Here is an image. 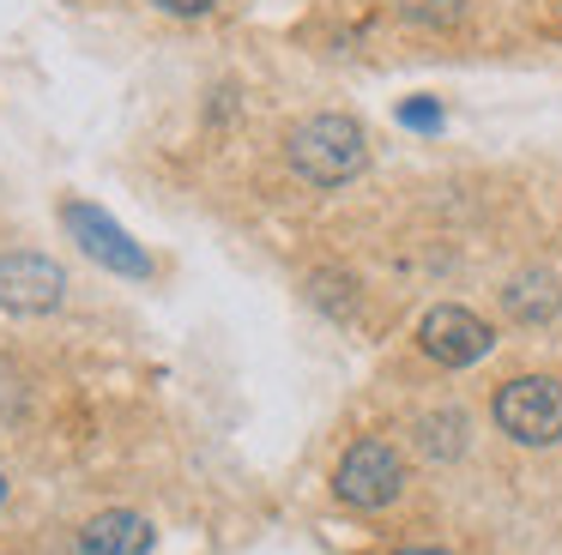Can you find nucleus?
I'll return each mask as SVG.
<instances>
[{"mask_svg":"<svg viewBox=\"0 0 562 555\" xmlns=\"http://www.w3.org/2000/svg\"><path fill=\"white\" fill-rule=\"evenodd\" d=\"M400 7L405 24H417V31H448V24H460L465 0H393Z\"/></svg>","mask_w":562,"mask_h":555,"instance_id":"nucleus-10","label":"nucleus"},{"mask_svg":"<svg viewBox=\"0 0 562 555\" xmlns=\"http://www.w3.org/2000/svg\"><path fill=\"white\" fill-rule=\"evenodd\" d=\"M417 344H424V356H436L441 369H472L477 356H490L496 332H490V326L477 320L472 308H460V302H441V308L424 314V326H417Z\"/></svg>","mask_w":562,"mask_h":555,"instance_id":"nucleus-4","label":"nucleus"},{"mask_svg":"<svg viewBox=\"0 0 562 555\" xmlns=\"http://www.w3.org/2000/svg\"><path fill=\"white\" fill-rule=\"evenodd\" d=\"M284 163L308 181V188H345L363 175L369 163V133L351 115H308L284 139Z\"/></svg>","mask_w":562,"mask_h":555,"instance_id":"nucleus-1","label":"nucleus"},{"mask_svg":"<svg viewBox=\"0 0 562 555\" xmlns=\"http://www.w3.org/2000/svg\"><path fill=\"white\" fill-rule=\"evenodd\" d=\"M0 501H7V477H0Z\"/></svg>","mask_w":562,"mask_h":555,"instance_id":"nucleus-14","label":"nucleus"},{"mask_svg":"<svg viewBox=\"0 0 562 555\" xmlns=\"http://www.w3.org/2000/svg\"><path fill=\"white\" fill-rule=\"evenodd\" d=\"M393 555H448V550H393Z\"/></svg>","mask_w":562,"mask_h":555,"instance_id":"nucleus-13","label":"nucleus"},{"mask_svg":"<svg viewBox=\"0 0 562 555\" xmlns=\"http://www.w3.org/2000/svg\"><path fill=\"white\" fill-rule=\"evenodd\" d=\"M67 296V272L49 253H0V308L7 314H49Z\"/></svg>","mask_w":562,"mask_h":555,"instance_id":"nucleus-5","label":"nucleus"},{"mask_svg":"<svg viewBox=\"0 0 562 555\" xmlns=\"http://www.w3.org/2000/svg\"><path fill=\"white\" fill-rule=\"evenodd\" d=\"M151 7L176 12V19H200V12H212V7H218V0H151Z\"/></svg>","mask_w":562,"mask_h":555,"instance_id":"nucleus-11","label":"nucleus"},{"mask_svg":"<svg viewBox=\"0 0 562 555\" xmlns=\"http://www.w3.org/2000/svg\"><path fill=\"white\" fill-rule=\"evenodd\" d=\"M490 417L520 446H557L562 441V381H550V374H514V381L496 386Z\"/></svg>","mask_w":562,"mask_h":555,"instance_id":"nucleus-2","label":"nucleus"},{"mask_svg":"<svg viewBox=\"0 0 562 555\" xmlns=\"http://www.w3.org/2000/svg\"><path fill=\"white\" fill-rule=\"evenodd\" d=\"M405 121H412V127H436L441 109H436V103H405Z\"/></svg>","mask_w":562,"mask_h":555,"instance_id":"nucleus-12","label":"nucleus"},{"mask_svg":"<svg viewBox=\"0 0 562 555\" xmlns=\"http://www.w3.org/2000/svg\"><path fill=\"white\" fill-rule=\"evenodd\" d=\"M400 489H405V458H400V446L381 441V434H363V441L339 458V471H333V495H339L345 507H363V513L393 507Z\"/></svg>","mask_w":562,"mask_h":555,"instance_id":"nucleus-3","label":"nucleus"},{"mask_svg":"<svg viewBox=\"0 0 562 555\" xmlns=\"http://www.w3.org/2000/svg\"><path fill=\"white\" fill-rule=\"evenodd\" d=\"M79 550L86 555H146L151 550V519L134 507H110L79 531Z\"/></svg>","mask_w":562,"mask_h":555,"instance_id":"nucleus-7","label":"nucleus"},{"mask_svg":"<svg viewBox=\"0 0 562 555\" xmlns=\"http://www.w3.org/2000/svg\"><path fill=\"white\" fill-rule=\"evenodd\" d=\"M67 229L79 236V248H86L91 260L115 265V272H127V278H146V272H151V260L110 224V217L98 212V205H67Z\"/></svg>","mask_w":562,"mask_h":555,"instance_id":"nucleus-6","label":"nucleus"},{"mask_svg":"<svg viewBox=\"0 0 562 555\" xmlns=\"http://www.w3.org/2000/svg\"><path fill=\"white\" fill-rule=\"evenodd\" d=\"M417 446H424L429 458H460L465 453V417L460 410H429V417L417 422Z\"/></svg>","mask_w":562,"mask_h":555,"instance_id":"nucleus-9","label":"nucleus"},{"mask_svg":"<svg viewBox=\"0 0 562 555\" xmlns=\"http://www.w3.org/2000/svg\"><path fill=\"white\" fill-rule=\"evenodd\" d=\"M502 308H508L520 326H544V320L562 314V284L550 272H520V278H508V290H502Z\"/></svg>","mask_w":562,"mask_h":555,"instance_id":"nucleus-8","label":"nucleus"}]
</instances>
